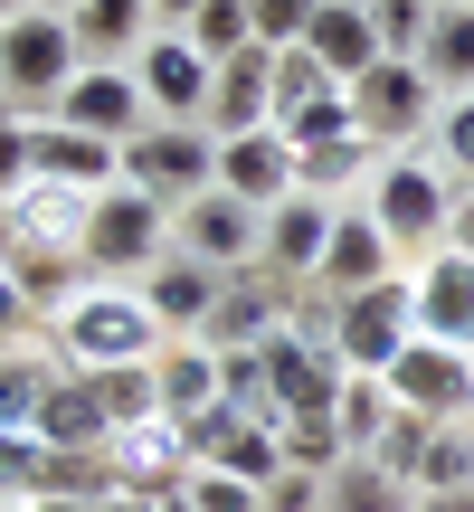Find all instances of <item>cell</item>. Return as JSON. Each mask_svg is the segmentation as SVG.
I'll list each match as a JSON object with an SVG mask.
<instances>
[{"label":"cell","instance_id":"6da1fadb","mask_svg":"<svg viewBox=\"0 0 474 512\" xmlns=\"http://www.w3.org/2000/svg\"><path fill=\"white\" fill-rule=\"evenodd\" d=\"M162 313L143 304V285H86L67 313H57V370H133V361H162Z\"/></svg>","mask_w":474,"mask_h":512},{"label":"cell","instance_id":"7a4b0ae2","mask_svg":"<svg viewBox=\"0 0 474 512\" xmlns=\"http://www.w3.org/2000/svg\"><path fill=\"white\" fill-rule=\"evenodd\" d=\"M76 67H86V48H76V29L57 10L0 19V86H10V114H19V124H48V105L76 86Z\"/></svg>","mask_w":474,"mask_h":512},{"label":"cell","instance_id":"3957f363","mask_svg":"<svg viewBox=\"0 0 474 512\" xmlns=\"http://www.w3.org/2000/svg\"><path fill=\"white\" fill-rule=\"evenodd\" d=\"M456 171H437V162H418V152H399V162H380V181H370V219L389 228V247L399 256H437L446 247V219H456Z\"/></svg>","mask_w":474,"mask_h":512},{"label":"cell","instance_id":"277c9868","mask_svg":"<svg viewBox=\"0 0 474 512\" xmlns=\"http://www.w3.org/2000/svg\"><path fill=\"white\" fill-rule=\"evenodd\" d=\"M124 181L143 200H162V209H190L200 190H219V143L200 124H143L124 143Z\"/></svg>","mask_w":474,"mask_h":512},{"label":"cell","instance_id":"5b68a950","mask_svg":"<svg viewBox=\"0 0 474 512\" xmlns=\"http://www.w3.org/2000/svg\"><path fill=\"white\" fill-rule=\"evenodd\" d=\"M256 351H266V418H275V427H304V418H332V408H342L351 361H342L332 342L275 332V342H256Z\"/></svg>","mask_w":474,"mask_h":512},{"label":"cell","instance_id":"8992f818","mask_svg":"<svg viewBox=\"0 0 474 512\" xmlns=\"http://www.w3.org/2000/svg\"><path fill=\"white\" fill-rule=\"evenodd\" d=\"M418 342V285L408 275H389V285L370 294H342V313H332V351H342L351 370H370V380H389V361Z\"/></svg>","mask_w":474,"mask_h":512},{"label":"cell","instance_id":"52a82bcc","mask_svg":"<svg viewBox=\"0 0 474 512\" xmlns=\"http://www.w3.org/2000/svg\"><path fill=\"white\" fill-rule=\"evenodd\" d=\"M162 238H171V209L143 200L133 181H114L105 200H95L76 256H86V275H152V266H162Z\"/></svg>","mask_w":474,"mask_h":512},{"label":"cell","instance_id":"ba28073f","mask_svg":"<svg viewBox=\"0 0 474 512\" xmlns=\"http://www.w3.org/2000/svg\"><path fill=\"white\" fill-rule=\"evenodd\" d=\"M285 294H294V275H275L266 256H256V266H228L219 275V304H209V323L190 332V342H209V351L275 342V332H285Z\"/></svg>","mask_w":474,"mask_h":512},{"label":"cell","instance_id":"9c48e42d","mask_svg":"<svg viewBox=\"0 0 474 512\" xmlns=\"http://www.w3.org/2000/svg\"><path fill=\"white\" fill-rule=\"evenodd\" d=\"M389 399H399L408 418H427V427H465L474 418V351L408 342L399 361H389Z\"/></svg>","mask_w":474,"mask_h":512},{"label":"cell","instance_id":"30bf717a","mask_svg":"<svg viewBox=\"0 0 474 512\" xmlns=\"http://www.w3.org/2000/svg\"><path fill=\"white\" fill-rule=\"evenodd\" d=\"M427 114H446V105H437V76L418 57H380L351 86V133L361 143H408V133H427Z\"/></svg>","mask_w":474,"mask_h":512},{"label":"cell","instance_id":"8fae6325","mask_svg":"<svg viewBox=\"0 0 474 512\" xmlns=\"http://www.w3.org/2000/svg\"><path fill=\"white\" fill-rule=\"evenodd\" d=\"M209 76H219V67H209L181 29H152L143 48H133V86H143L152 124H200V114H209Z\"/></svg>","mask_w":474,"mask_h":512},{"label":"cell","instance_id":"7c38bea8","mask_svg":"<svg viewBox=\"0 0 474 512\" xmlns=\"http://www.w3.org/2000/svg\"><path fill=\"white\" fill-rule=\"evenodd\" d=\"M48 124L95 133V143H114V152H124L133 133L152 124V105H143V86H133V67H76V86L48 105Z\"/></svg>","mask_w":474,"mask_h":512},{"label":"cell","instance_id":"4fadbf2b","mask_svg":"<svg viewBox=\"0 0 474 512\" xmlns=\"http://www.w3.org/2000/svg\"><path fill=\"white\" fill-rule=\"evenodd\" d=\"M171 238H181V256H200V266H256L266 256V209L228 200V190H200L190 209H171Z\"/></svg>","mask_w":474,"mask_h":512},{"label":"cell","instance_id":"5bb4252c","mask_svg":"<svg viewBox=\"0 0 474 512\" xmlns=\"http://www.w3.org/2000/svg\"><path fill=\"white\" fill-rule=\"evenodd\" d=\"M266 124H275V48H247V57H228V67L209 76L200 133L209 143H237V133H266Z\"/></svg>","mask_w":474,"mask_h":512},{"label":"cell","instance_id":"9a60e30c","mask_svg":"<svg viewBox=\"0 0 474 512\" xmlns=\"http://www.w3.org/2000/svg\"><path fill=\"white\" fill-rule=\"evenodd\" d=\"M389 275H399L389 228L370 219V209H332V247H323V266H313V285L323 294H370V285H389Z\"/></svg>","mask_w":474,"mask_h":512},{"label":"cell","instance_id":"2e32d148","mask_svg":"<svg viewBox=\"0 0 474 512\" xmlns=\"http://www.w3.org/2000/svg\"><path fill=\"white\" fill-rule=\"evenodd\" d=\"M219 190L228 200H247V209H275V200H294L304 190V162H294V143L285 133H237V143H219Z\"/></svg>","mask_w":474,"mask_h":512},{"label":"cell","instance_id":"e0dca14e","mask_svg":"<svg viewBox=\"0 0 474 512\" xmlns=\"http://www.w3.org/2000/svg\"><path fill=\"white\" fill-rule=\"evenodd\" d=\"M418 342H456V351H474V256H456V247H437L418 275Z\"/></svg>","mask_w":474,"mask_h":512},{"label":"cell","instance_id":"ac0fdd59","mask_svg":"<svg viewBox=\"0 0 474 512\" xmlns=\"http://www.w3.org/2000/svg\"><path fill=\"white\" fill-rule=\"evenodd\" d=\"M95 200L105 190H76V181H29L10 200V219H19V247H57V256H76L86 247V219H95Z\"/></svg>","mask_w":474,"mask_h":512},{"label":"cell","instance_id":"d6986e66","mask_svg":"<svg viewBox=\"0 0 474 512\" xmlns=\"http://www.w3.org/2000/svg\"><path fill=\"white\" fill-rule=\"evenodd\" d=\"M29 162H38V181H76V190L124 181V152L95 143V133H67V124H29Z\"/></svg>","mask_w":474,"mask_h":512},{"label":"cell","instance_id":"ffe728a7","mask_svg":"<svg viewBox=\"0 0 474 512\" xmlns=\"http://www.w3.org/2000/svg\"><path fill=\"white\" fill-rule=\"evenodd\" d=\"M332 247V200H313V190H294V200L266 209V266L275 275H313Z\"/></svg>","mask_w":474,"mask_h":512},{"label":"cell","instance_id":"44dd1931","mask_svg":"<svg viewBox=\"0 0 474 512\" xmlns=\"http://www.w3.org/2000/svg\"><path fill=\"white\" fill-rule=\"evenodd\" d=\"M304 48L323 57L342 86H361V76L389 57V48H380V19H370V10H351V0H323V10H313V38H304Z\"/></svg>","mask_w":474,"mask_h":512},{"label":"cell","instance_id":"7402d4cb","mask_svg":"<svg viewBox=\"0 0 474 512\" xmlns=\"http://www.w3.org/2000/svg\"><path fill=\"white\" fill-rule=\"evenodd\" d=\"M219 275L228 266H200V256H162V266L143 275V304L162 313V332H200L209 304H219Z\"/></svg>","mask_w":474,"mask_h":512},{"label":"cell","instance_id":"603a6c76","mask_svg":"<svg viewBox=\"0 0 474 512\" xmlns=\"http://www.w3.org/2000/svg\"><path fill=\"white\" fill-rule=\"evenodd\" d=\"M152 389H162V418L181 427V418H200L209 399H219V351L209 342H162V361H152Z\"/></svg>","mask_w":474,"mask_h":512},{"label":"cell","instance_id":"cb8c5ba5","mask_svg":"<svg viewBox=\"0 0 474 512\" xmlns=\"http://www.w3.org/2000/svg\"><path fill=\"white\" fill-rule=\"evenodd\" d=\"M67 29H76V48H86V67H124L152 38V0H86Z\"/></svg>","mask_w":474,"mask_h":512},{"label":"cell","instance_id":"d4e9b609","mask_svg":"<svg viewBox=\"0 0 474 512\" xmlns=\"http://www.w3.org/2000/svg\"><path fill=\"white\" fill-rule=\"evenodd\" d=\"M323 512H418V494H408L399 475H380L370 456H342L323 475Z\"/></svg>","mask_w":474,"mask_h":512},{"label":"cell","instance_id":"484cf974","mask_svg":"<svg viewBox=\"0 0 474 512\" xmlns=\"http://www.w3.org/2000/svg\"><path fill=\"white\" fill-rule=\"evenodd\" d=\"M10 285L29 294V313H67L86 294V256H57V247H19L10 256Z\"/></svg>","mask_w":474,"mask_h":512},{"label":"cell","instance_id":"4316f807","mask_svg":"<svg viewBox=\"0 0 474 512\" xmlns=\"http://www.w3.org/2000/svg\"><path fill=\"white\" fill-rule=\"evenodd\" d=\"M418 67L437 76V95H474V10H437Z\"/></svg>","mask_w":474,"mask_h":512},{"label":"cell","instance_id":"83f0119b","mask_svg":"<svg viewBox=\"0 0 474 512\" xmlns=\"http://www.w3.org/2000/svg\"><path fill=\"white\" fill-rule=\"evenodd\" d=\"M86 389H95V408H105V427H114V437H124V427H143V418H162L152 361H133V370H86Z\"/></svg>","mask_w":474,"mask_h":512},{"label":"cell","instance_id":"f1b7e54d","mask_svg":"<svg viewBox=\"0 0 474 512\" xmlns=\"http://www.w3.org/2000/svg\"><path fill=\"white\" fill-rule=\"evenodd\" d=\"M389 418H399V399H389V380H370V370H351V380H342V408H332V427H342V446H351V456H370Z\"/></svg>","mask_w":474,"mask_h":512},{"label":"cell","instance_id":"f546056e","mask_svg":"<svg viewBox=\"0 0 474 512\" xmlns=\"http://www.w3.org/2000/svg\"><path fill=\"white\" fill-rule=\"evenodd\" d=\"M294 162H304V190H313V200H332L342 181H380V143H361V133L313 143V152H294Z\"/></svg>","mask_w":474,"mask_h":512},{"label":"cell","instance_id":"4dcf8cb0","mask_svg":"<svg viewBox=\"0 0 474 512\" xmlns=\"http://www.w3.org/2000/svg\"><path fill=\"white\" fill-rule=\"evenodd\" d=\"M181 38L209 57V67H228V57H247V48H256V19H247V0H200V19H190Z\"/></svg>","mask_w":474,"mask_h":512},{"label":"cell","instance_id":"1f68e13d","mask_svg":"<svg viewBox=\"0 0 474 512\" xmlns=\"http://www.w3.org/2000/svg\"><path fill=\"white\" fill-rule=\"evenodd\" d=\"M465 484H474V437L465 427H437L427 456H418V494H465Z\"/></svg>","mask_w":474,"mask_h":512},{"label":"cell","instance_id":"d6a6232c","mask_svg":"<svg viewBox=\"0 0 474 512\" xmlns=\"http://www.w3.org/2000/svg\"><path fill=\"white\" fill-rule=\"evenodd\" d=\"M427 437H437V427H427V418H408V408H399V418L380 427V446H370V465H380V475H399L408 494H418V456H427Z\"/></svg>","mask_w":474,"mask_h":512},{"label":"cell","instance_id":"836d02e7","mask_svg":"<svg viewBox=\"0 0 474 512\" xmlns=\"http://www.w3.org/2000/svg\"><path fill=\"white\" fill-rule=\"evenodd\" d=\"M313 10H323V0H247L256 48H304V38H313Z\"/></svg>","mask_w":474,"mask_h":512},{"label":"cell","instance_id":"e575fe53","mask_svg":"<svg viewBox=\"0 0 474 512\" xmlns=\"http://www.w3.org/2000/svg\"><path fill=\"white\" fill-rule=\"evenodd\" d=\"M181 494H190V512H266V494H256V484H237V475H219V465H190Z\"/></svg>","mask_w":474,"mask_h":512},{"label":"cell","instance_id":"d590c367","mask_svg":"<svg viewBox=\"0 0 474 512\" xmlns=\"http://www.w3.org/2000/svg\"><path fill=\"white\" fill-rule=\"evenodd\" d=\"M370 19H380V48H389V57H418L427 29H437V0H380Z\"/></svg>","mask_w":474,"mask_h":512},{"label":"cell","instance_id":"8d00e7d4","mask_svg":"<svg viewBox=\"0 0 474 512\" xmlns=\"http://www.w3.org/2000/svg\"><path fill=\"white\" fill-rule=\"evenodd\" d=\"M437 171H456V181H474V95L437 114Z\"/></svg>","mask_w":474,"mask_h":512},{"label":"cell","instance_id":"74e56055","mask_svg":"<svg viewBox=\"0 0 474 512\" xmlns=\"http://www.w3.org/2000/svg\"><path fill=\"white\" fill-rule=\"evenodd\" d=\"M29 181H38V162H29V124L10 114V124H0V200H19Z\"/></svg>","mask_w":474,"mask_h":512},{"label":"cell","instance_id":"f35d334b","mask_svg":"<svg viewBox=\"0 0 474 512\" xmlns=\"http://www.w3.org/2000/svg\"><path fill=\"white\" fill-rule=\"evenodd\" d=\"M266 494V512H323V475H304V465H285L275 484H256Z\"/></svg>","mask_w":474,"mask_h":512},{"label":"cell","instance_id":"ab89813d","mask_svg":"<svg viewBox=\"0 0 474 512\" xmlns=\"http://www.w3.org/2000/svg\"><path fill=\"white\" fill-rule=\"evenodd\" d=\"M19 323H29V294H19V285H10V266H0V351L19 342Z\"/></svg>","mask_w":474,"mask_h":512},{"label":"cell","instance_id":"60d3db41","mask_svg":"<svg viewBox=\"0 0 474 512\" xmlns=\"http://www.w3.org/2000/svg\"><path fill=\"white\" fill-rule=\"evenodd\" d=\"M446 247H456V256H474V190L456 200V219H446Z\"/></svg>","mask_w":474,"mask_h":512},{"label":"cell","instance_id":"b9f144b4","mask_svg":"<svg viewBox=\"0 0 474 512\" xmlns=\"http://www.w3.org/2000/svg\"><path fill=\"white\" fill-rule=\"evenodd\" d=\"M152 19H162V29H190V19H200V0H152Z\"/></svg>","mask_w":474,"mask_h":512},{"label":"cell","instance_id":"7bdbcfd3","mask_svg":"<svg viewBox=\"0 0 474 512\" xmlns=\"http://www.w3.org/2000/svg\"><path fill=\"white\" fill-rule=\"evenodd\" d=\"M418 512H474V484L465 494H418Z\"/></svg>","mask_w":474,"mask_h":512},{"label":"cell","instance_id":"ee69618b","mask_svg":"<svg viewBox=\"0 0 474 512\" xmlns=\"http://www.w3.org/2000/svg\"><path fill=\"white\" fill-rule=\"evenodd\" d=\"M19 256V219H10V200H0V266Z\"/></svg>","mask_w":474,"mask_h":512},{"label":"cell","instance_id":"f6af8a7d","mask_svg":"<svg viewBox=\"0 0 474 512\" xmlns=\"http://www.w3.org/2000/svg\"><path fill=\"white\" fill-rule=\"evenodd\" d=\"M29 10H57V19H76V10H86V0H29Z\"/></svg>","mask_w":474,"mask_h":512},{"label":"cell","instance_id":"bcb514c9","mask_svg":"<svg viewBox=\"0 0 474 512\" xmlns=\"http://www.w3.org/2000/svg\"><path fill=\"white\" fill-rule=\"evenodd\" d=\"M19 10H29V0H0V19H19Z\"/></svg>","mask_w":474,"mask_h":512},{"label":"cell","instance_id":"7dc6e473","mask_svg":"<svg viewBox=\"0 0 474 512\" xmlns=\"http://www.w3.org/2000/svg\"><path fill=\"white\" fill-rule=\"evenodd\" d=\"M0 124H10V86H0Z\"/></svg>","mask_w":474,"mask_h":512},{"label":"cell","instance_id":"c3c4849f","mask_svg":"<svg viewBox=\"0 0 474 512\" xmlns=\"http://www.w3.org/2000/svg\"><path fill=\"white\" fill-rule=\"evenodd\" d=\"M437 10H474V0H437Z\"/></svg>","mask_w":474,"mask_h":512},{"label":"cell","instance_id":"681fc988","mask_svg":"<svg viewBox=\"0 0 474 512\" xmlns=\"http://www.w3.org/2000/svg\"><path fill=\"white\" fill-rule=\"evenodd\" d=\"M351 10H380V0H351Z\"/></svg>","mask_w":474,"mask_h":512},{"label":"cell","instance_id":"f907efd6","mask_svg":"<svg viewBox=\"0 0 474 512\" xmlns=\"http://www.w3.org/2000/svg\"><path fill=\"white\" fill-rule=\"evenodd\" d=\"M0 512H10V494H0Z\"/></svg>","mask_w":474,"mask_h":512},{"label":"cell","instance_id":"816d5d0a","mask_svg":"<svg viewBox=\"0 0 474 512\" xmlns=\"http://www.w3.org/2000/svg\"><path fill=\"white\" fill-rule=\"evenodd\" d=\"M465 437H474V418H465Z\"/></svg>","mask_w":474,"mask_h":512}]
</instances>
